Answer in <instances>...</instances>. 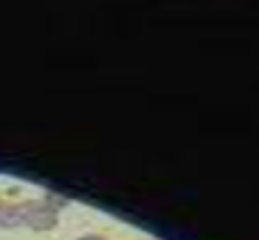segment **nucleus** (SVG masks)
<instances>
[{
    "label": "nucleus",
    "mask_w": 259,
    "mask_h": 240,
    "mask_svg": "<svg viewBox=\"0 0 259 240\" xmlns=\"http://www.w3.org/2000/svg\"><path fill=\"white\" fill-rule=\"evenodd\" d=\"M12 213L16 217L14 222H25L34 231H49L58 222V217H55L58 211H53L46 204H37V201H28L23 206H16V208H12Z\"/></svg>",
    "instance_id": "1"
},
{
    "label": "nucleus",
    "mask_w": 259,
    "mask_h": 240,
    "mask_svg": "<svg viewBox=\"0 0 259 240\" xmlns=\"http://www.w3.org/2000/svg\"><path fill=\"white\" fill-rule=\"evenodd\" d=\"M80 240H103V238H101V235H83Z\"/></svg>",
    "instance_id": "2"
}]
</instances>
